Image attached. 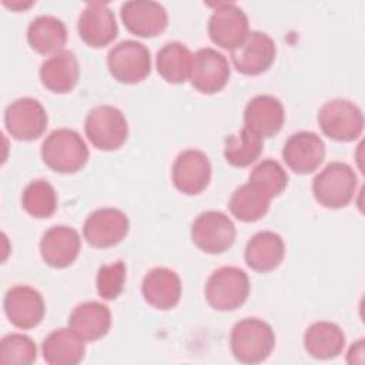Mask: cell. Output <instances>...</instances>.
<instances>
[{
	"label": "cell",
	"mask_w": 365,
	"mask_h": 365,
	"mask_svg": "<svg viewBox=\"0 0 365 365\" xmlns=\"http://www.w3.org/2000/svg\"><path fill=\"white\" fill-rule=\"evenodd\" d=\"M230 346L238 362L259 364L271 355L275 346V334L265 321L254 317L244 318L232 327Z\"/></svg>",
	"instance_id": "obj_1"
},
{
	"label": "cell",
	"mask_w": 365,
	"mask_h": 365,
	"mask_svg": "<svg viewBox=\"0 0 365 365\" xmlns=\"http://www.w3.org/2000/svg\"><path fill=\"white\" fill-rule=\"evenodd\" d=\"M41 158L53 171L73 174L86 165L88 148L77 131L71 128H57L44 138L41 144Z\"/></svg>",
	"instance_id": "obj_2"
},
{
	"label": "cell",
	"mask_w": 365,
	"mask_h": 365,
	"mask_svg": "<svg viewBox=\"0 0 365 365\" xmlns=\"http://www.w3.org/2000/svg\"><path fill=\"white\" fill-rule=\"evenodd\" d=\"M356 185L358 178L355 171L345 163L334 161L315 175L312 192L322 207L338 210L352 201Z\"/></svg>",
	"instance_id": "obj_3"
},
{
	"label": "cell",
	"mask_w": 365,
	"mask_h": 365,
	"mask_svg": "<svg viewBox=\"0 0 365 365\" xmlns=\"http://www.w3.org/2000/svg\"><path fill=\"white\" fill-rule=\"evenodd\" d=\"M250 278L238 267H220L208 277L205 284V298L217 311H234L248 298Z\"/></svg>",
	"instance_id": "obj_4"
},
{
	"label": "cell",
	"mask_w": 365,
	"mask_h": 365,
	"mask_svg": "<svg viewBox=\"0 0 365 365\" xmlns=\"http://www.w3.org/2000/svg\"><path fill=\"white\" fill-rule=\"evenodd\" d=\"M84 131L96 148L113 151L125 143L128 123L121 110L104 104L88 111L84 121Z\"/></svg>",
	"instance_id": "obj_5"
},
{
	"label": "cell",
	"mask_w": 365,
	"mask_h": 365,
	"mask_svg": "<svg viewBox=\"0 0 365 365\" xmlns=\"http://www.w3.org/2000/svg\"><path fill=\"white\" fill-rule=\"evenodd\" d=\"M318 124L328 138L348 143L362 134L364 114L355 103L346 98H334L319 108Z\"/></svg>",
	"instance_id": "obj_6"
},
{
	"label": "cell",
	"mask_w": 365,
	"mask_h": 365,
	"mask_svg": "<svg viewBox=\"0 0 365 365\" xmlns=\"http://www.w3.org/2000/svg\"><path fill=\"white\" fill-rule=\"evenodd\" d=\"M107 67L110 74L120 83H140L151 73L150 50L140 41L123 40L108 51Z\"/></svg>",
	"instance_id": "obj_7"
},
{
	"label": "cell",
	"mask_w": 365,
	"mask_h": 365,
	"mask_svg": "<svg viewBox=\"0 0 365 365\" xmlns=\"http://www.w3.org/2000/svg\"><path fill=\"white\" fill-rule=\"evenodd\" d=\"M235 225L221 211H204L195 217L191 225L192 242L207 254H221L235 241Z\"/></svg>",
	"instance_id": "obj_8"
},
{
	"label": "cell",
	"mask_w": 365,
	"mask_h": 365,
	"mask_svg": "<svg viewBox=\"0 0 365 365\" xmlns=\"http://www.w3.org/2000/svg\"><path fill=\"white\" fill-rule=\"evenodd\" d=\"M48 123L41 103L33 97H20L11 101L4 111V125L9 134L19 141H33L41 137Z\"/></svg>",
	"instance_id": "obj_9"
},
{
	"label": "cell",
	"mask_w": 365,
	"mask_h": 365,
	"mask_svg": "<svg viewBox=\"0 0 365 365\" xmlns=\"http://www.w3.org/2000/svg\"><path fill=\"white\" fill-rule=\"evenodd\" d=\"M250 33L248 17L235 3H218L208 20V34L214 44L225 50L238 47Z\"/></svg>",
	"instance_id": "obj_10"
},
{
	"label": "cell",
	"mask_w": 365,
	"mask_h": 365,
	"mask_svg": "<svg viewBox=\"0 0 365 365\" xmlns=\"http://www.w3.org/2000/svg\"><path fill=\"white\" fill-rule=\"evenodd\" d=\"M277 56L275 41L264 31H250L244 41L231 51V60L237 71L245 76L265 73Z\"/></svg>",
	"instance_id": "obj_11"
},
{
	"label": "cell",
	"mask_w": 365,
	"mask_h": 365,
	"mask_svg": "<svg viewBox=\"0 0 365 365\" xmlns=\"http://www.w3.org/2000/svg\"><path fill=\"white\" fill-rule=\"evenodd\" d=\"M231 76L228 60L211 47H204L192 54L190 80L192 87L202 94L221 91Z\"/></svg>",
	"instance_id": "obj_12"
},
{
	"label": "cell",
	"mask_w": 365,
	"mask_h": 365,
	"mask_svg": "<svg viewBox=\"0 0 365 365\" xmlns=\"http://www.w3.org/2000/svg\"><path fill=\"white\" fill-rule=\"evenodd\" d=\"M130 230L128 217L118 208H100L91 212L83 225L87 242L94 248H108L121 242Z\"/></svg>",
	"instance_id": "obj_13"
},
{
	"label": "cell",
	"mask_w": 365,
	"mask_h": 365,
	"mask_svg": "<svg viewBox=\"0 0 365 365\" xmlns=\"http://www.w3.org/2000/svg\"><path fill=\"white\" fill-rule=\"evenodd\" d=\"M171 178L182 194L195 195L204 191L211 180V163L207 154L197 148L180 153L174 160Z\"/></svg>",
	"instance_id": "obj_14"
},
{
	"label": "cell",
	"mask_w": 365,
	"mask_h": 365,
	"mask_svg": "<svg viewBox=\"0 0 365 365\" xmlns=\"http://www.w3.org/2000/svg\"><path fill=\"white\" fill-rule=\"evenodd\" d=\"M9 321L20 329L36 328L44 318L46 304L41 294L30 285H14L3 301Z\"/></svg>",
	"instance_id": "obj_15"
},
{
	"label": "cell",
	"mask_w": 365,
	"mask_h": 365,
	"mask_svg": "<svg viewBox=\"0 0 365 365\" xmlns=\"http://www.w3.org/2000/svg\"><path fill=\"white\" fill-rule=\"evenodd\" d=\"M120 16L130 33L144 38L161 34L168 26L165 7L153 0L125 1L121 4Z\"/></svg>",
	"instance_id": "obj_16"
},
{
	"label": "cell",
	"mask_w": 365,
	"mask_h": 365,
	"mask_svg": "<svg viewBox=\"0 0 365 365\" xmlns=\"http://www.w3.org/2000/svg\"><path fill=\"white\" fill-rule=\"evenodd\" d=\"M77 31L87 46L100 48L117 37L118 27L114 13L106 3L90 1L80 13Z\"/></svg>",
	"instance_id": "obj_17"
},
{
	"label": "cell",
	"mask_w": 365,
	"mask_h": 365,
	"mask_svg": "<svg viewBox=\"0 0 365 365\" xmlns=\"http://www.w3.org/2000/svg\"><path fill=\"white\" fill-rule=\"evenodd\" d=\"M285 164L298 174L314 173L325 158V144L312 131H298L288 137L282 147Z\"/></svg>",
	"instance_id": "obj_18"
},
{
	"label": "cell",
	"mask_w": 365,
	"mask_h": 365,
	"mask_svg": "<svg viewBox=\"0 0 365 365\" xmlns=\"http://www.w3.org/2000/svg\"><path fill=\"white\" fill-rule=\"evenodd\" d=\"M285 121V110L279 98L269 94L255 96L244 110V127L259 138H269L279 133Z\"/></svg>",
	"instance_id": "obj_19"
},
{
	"label": "cell",
	"mask_w": 365,
	"mask_h": 365,
	"mask_svg": "<svg viewBox=\"0 0 365 365\" xmlns=\"http://www.w3.org/2000/svg\"><path fill=\"white\" fill-rule=\"evenodd\" d=\"M81 248L78 232L73 227L53 225L40 240V255L43 261L53 268H66L71 265Z\"/></svg>",
	"instance_id": "obj_20"
},
{
	"label": "cell",
	"mask_w": 365,
	"mask_h": 365,
	"mask_svg": "<svg viewBox=\"0 0 365 365\" xmlns=\"http://www.w3.org/2000/svg\"><path fill=\"white\" fill-rule=\"evenodd\" d=\"M141 294L153 308L167 311L174 308L181 298V279L174 269L155 267L150 269L141 282Z\"/></svg>",
	"instance_id": "obj_21"
},
{
	"label": "cell",
	"mask_w": 365,
	"mask_h": 365,
	"mask_svg": "<svg viewBox=\"0 0 365 365\" xmlns=\"http://www.w3.org/2000/svg\"><path fill=\"white\" fill-rule=\"evenodd\" d=\"M111 327V312L98 301L78 304L68 317L70 331L83 342H94L107 335Z\"/></svg>",
	"instance_id": "obj_22"
},
{
	"label": "cell",
	"mask_w": 365,
	"mask_h": 365,
	"mask_svg": "<svg viewBox=\"0 0 365 365\" xmlns=\"http://www.w3.org/2000/svg\"><path fill=\"white\" fill-rule=\"evenodd\" d=\"M285 257V242L277 232L259 231L247 245L244 258L247 265L258 272H269L279 267Z\"/></svg>",
	"instance_id": "obj_23"
},
{
	"label": "cell",
	"mask_w": 365,
	"mask_h": 365,
	"mask_svg": "<svg viewBox=\"0 0 365 365\" xmlns=\"http://www.w3.org/2000/svg\"><path fill=\"white\" fill-rule=\"evenodd\" d=\"M38 74L41 84L50 91L68 93L76 87L80 76L77 57L70 50H61L41 63Z\"/></svg>",
	"instance_id": "obj_24"
},
{
	"label": "cell",
	"mask_w": 365,
	"mask_h": 365,
	"mask_svg": "<svg viewBox=\"0 0 365 365\" xmlns=\"http://www.w3.org/2000/svg\"><path fill=\"white\" fill-rule=\"evenodd\" d=\"M27 41L38 54H56L66 46L67 29L56 16L41 14L30 21Z\"/></svg>",
	"instance_id": "obj_25"
},
{
	"label": "cell",
	"mask_w": 365,
	"mask_h": 365,
	"mask_svg": "<svg viewBox=\"0 0 365 365\" xmlns=\"http://www.w3.org/2000/svg\"><path fill=\"white\" fill-rule=\"evenodd\" d=\"M305 351L315 359L336 358L345 346L342 329L329 321L311 324L304 334Z\"/></svg>",
	"instance_id": "obj_26"
},
{
	"label": "cell",
	"mask_w": 365,
	"mask_h": 365,
	"mask_svg": "<svg viewBox=\"0 0 365 365\" xmlns=\"http://www.w3.org/2000/svg\"><path fill=\"white\" fill-rule=\"evenodd\" d=\"M41 354L50 365H76L84 359L86 346L70 328H58L44 338Z\"/></svg>",
	"instance_id": "obj_27"
},
{
	"label": "cell",
	"mask_w": 365,
	"mask_h": 365,
	"mask_svg": "<svg viewBox=\"0 0 365 365\" xmlns=\"http://www.w3.org/2000/svg\"><path fill=\"white\" fill-rule=\"evenodd\" d=\"M192 53L180 41L164 44L155 57L158 74L171 84H181L190 78Z\"/></svg>",
	"instance_id": "obj_28"
},
{
	"label": "cell",
	"mask_w": 365,
	"mask_h": 365,
	"mask_svg": "<svg viewBox=\"0 0 365 365\" xmlns=\"http://www.w3.org/2000/svg\"><path fill=\"white\" fill-rule=\"evenodd\" d=\"M269 202L271 197L248 181L232 192L228 201V208L237 220L255 222L268 212Z\"/></svg>",
	"instance_id": "obj_29"
},
{
	"label": "cell",
	"mask_w": 365,
	"mask_h": 365,
	"mask_svg": "<svg viewBox=\"0 0 365 365\" xmlns=\"http://www.w3.org/2000/svg\"><path fill=\"white\" fill-rule=\"evenodd\" d=\"M262 151V138L251 133L248 128H241L231 134L224 141V157L232 167L244 168L258 160Z\"/></svg>",
	"instance_id": "obj_30"
},
{
	"label": "cell",
	"mask_w": 365,
	"mask_h": 365,
	"mask_svg": "<svg viewBox=\"0 0 365 365\" xmlns=\"http://www.w3.org/2000/svg\"><path fill=\"white\" fill-rule=\"evenodd\" d=\"M21 207L34 218H48L57 210V192L47 180H34L23 190Z\"/></svg>",
	"instance_id": "obj_31"
},
{
	"label": "cell",
	"mask_w": 365,
	"mask_h": 365,
	"mask_svg": "<svg viewBox=\"0 0 365 365\" xmlns=\"http://www.w3.org/2000/svg\"><path fill=\"white\" fill-rule=\"evenodd\" d=\"M250 182H252L271 198H274L287 188L288 174L278 161L272 158H265L252 168L250 174Z\"/></svg>",
	"instance_id": "obj_32"
},
{
	"label": "cell",
	"mask_w": 365,
	"mask_h": 365,
	"mask_svg": "<svg viewBox=\"0 0 365 365\" xmlns=\"http://www.w3.org/2000/svg\"><path fill=\"white\" fill-rule=\"evenodd\" d=\"M0 358L3 364L30 365L37 359V346L24 334H7L0 341Z\"/></svg>",
	"instance_id": "obj_33"
},
{
	"label": "cell",
	"mask_w": 365,
	"mask_h": 365,
	"mask_svg": "<svg viewBox=\"0 0 365 365\" xmlns=\"http://www.w3.org/2000/svg\"><path fill=\"white\" fill-rule=\"evenodd\" d=\"M125 264L123 261H115L111 264L101 265L97 271L96 287L97 292L103 299H115L124 289L125 282Z\"/></svg>",
	"instance_id": "obj_34"
},
{
	"label": "cell",
	"mask_w": 365,
	"mask_h": 365,
	"mask_svg": "<svg viewBox=\"0 0 365 365\" xmlns=\"http://www.w3.org/2000/svg\"><path fill=\"white\" fill-rule=\"evenodd\" d=\"M4 4L9 6V7H11V9H26V7H30V6L33 4V1H30V3H27V4H24V3H7V1H4Z\"/></svg>",
	"instance_id": "obj_35"
}]
</instances>
